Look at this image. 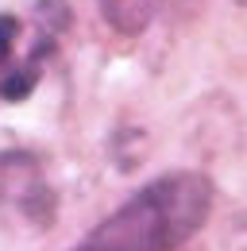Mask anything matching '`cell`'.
<instances>
[{
    "label": "cell",
    "mask_w": 247,
    "mask_h": 251,
    "mask_svg": "<svg viewBox=\"0 0 247 251\" xmlns=\"http://www.w3.org/2000/svg\"><path fill=\"white\" fill-rule=\"evenodd\" d=\"M20 31V24L12 20V16H0V62L8 58V50H12V39Z\"/></svg>",
    "instance_id": "obj_2"
},
{
    "label": "cell",
    "mask_w": 247,
    "mask_h": 251,
    "mask_svg": "<svg viewBox=\"0 0 247 251\" xmlns=\"http://www.w3.org/2000/svg\"><path fill=\"white\" fill-rule=\"evenodd\" d=\"M209 178H201L197 170H174L143 186L74 251H178L209 220Z\"/></svg>",
    "instance_id": "obj_1"
}]
</instances>
